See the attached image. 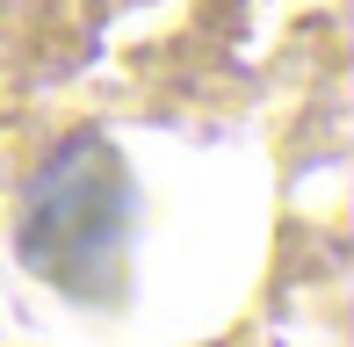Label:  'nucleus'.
Returning <instances> with one entry per match:
<instances>
[{"label":"nucleus","instance_id":"1","mask_svg":"<svg viewBox=\"0 0 354 347\" xmlns=\"http://www.w3.org/2000/svg\"><path fill=\"white\" fill-rule=\"evenodd\" d=\"M123 246H131V167L116 160L109 138L80 131L37 167L22 225H15V254L51 290L80 304H109L123 290Z\"/></svg>","mask_w":354,"mask_h":347}]
</instances>
